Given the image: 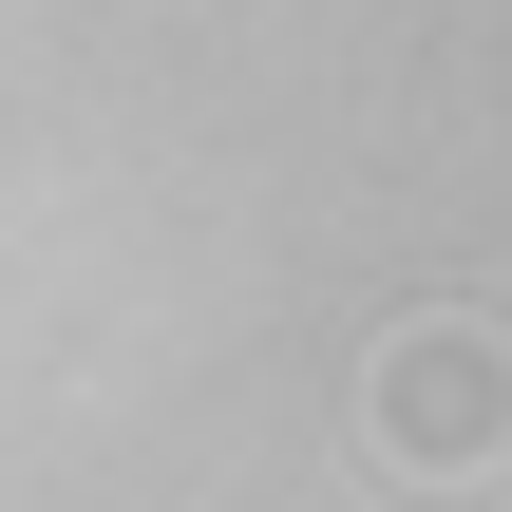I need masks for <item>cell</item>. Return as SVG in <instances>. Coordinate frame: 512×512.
<instances>
[{
	"label": "cell",
	"instance_id": "1",
	"mask_svg": "<svg viewBox=\"0 0 512 512\" xmlns=\"http://www.w3.org/2000/svg\"><path fill=\"white\" fill-rule=\"evenodd\" d=\"M512 437V342L494 323H418L399 361H380V456L399 475H475Z\"/></svg>",
	"mask_w": 512,
	"mask_h": 512
}]
</instances>
